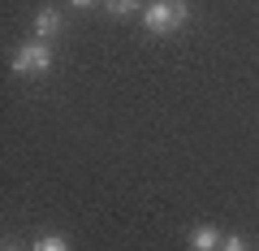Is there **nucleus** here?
Instances as JSON below:
<instances>
[{
	"mask_svg": "<svg viewBox=\"0 0 259 251\" xmlns=\"http://www.w3.org/2000/svg\"><path fill=\"white\" fill-rule=\"evenodd\" d=\"M186 18H190V5L186 0H151L147 9H143V26L151 35H173V30L186 26Z\"/></svg>",
	"mask_w": 259,
	"mask_h": 251,
	"instance_id": "nucleus-1",
	"label": "nucleus"
},
{
	"mask_svg": "<svg viewBox=\"0 0 259 251\" xmlns=\"http://www.w3.org/2000/svg\"><path fill=\"white\" fill-rule=\"evenodd\" d=\"M9 65L18 69V74H48V69H52V48H48V39H30V44H22L18 52L9 56Z\"/></svg>",
	"mask_w": 259,
	"mask_h": 251,
	"instance_id": "nucleus-2",
	"label": "nucleus"
},
{
	"mask_svg": "<svg viewBox=\"0 0 259 251\" xmlns=\"http://www.w3.org/2000/svg\"><path fill=\"white\" fill-rule=\"evenodd\" d=\"M221 242H225V234L216 230V225H194L190 230V247L194 251H221Z\"/></svg>",
	"mask_w": 259,
	"mask_h": 251,
	"instance_id": "nucleus-3",
	"label": "nucleus"
},
{
	"mask_svg": "<svg viewBox=\"0 0 259 251\" xmlns=\"http://www.w3.org/2000/svg\"><path fill=\"white\" fill-rule=\"evenodd\" d=\"M61 35V13L56 9H39L35 13V39H52Z\"/></svg>",
	"mask_w": 259,
	"mask_h": 251,
	"instance_id": "nucleus-4",
	"label": "nucleus"
},
{
	"mask_svg": "<svg viewBox=\"0 0 259 251\" xmlns=\"http://www.w3.org/2000/svg\"><path fill=\"white\" fill-rule=\"evenodd\" d=\"M139 9H143L139 0H108V13H112V18H134Z\"/></svg>",
	"mask_w": 259,
	"mask_h": 251,
	"instance_id": "nucleus-5",
	"label": "nucleus"
},
{
	"mask_svg": "<svg viewBox=\"0 0 259 251\" xmlns=\"http://www.w3.org/2000/svg\"><path fill=\"white\" fill-rule=\"evenodd\" d=\"M35 251H69V242L56 234H44V238H35Z\"/></svg>",
	"mask_w": 259,
	"mask_h": 251,
	"instance_id": "nucleus-6",
	"label": "nucleus"
},
{
	"mask_svg": "<svg viewBox=\"0 0 259 251\" xmlns=\"http://www.w3.org/2000/svg\"><path fill=\"white\" fill-rule=\"evenodd\" d=\"M221 251H246V242H242V238H238V234H229V238H225V242H221Z\"/></svg>",
	"mask_w": 259,
	"mask_h": 251,
	"instance_id": "nucleus-7",
	"label": "nucleus"
},
{
	"mask_svg": "<svg viewBox=\"0 0 259 251\" xmlns=\"http://www.w3.org/2000/svg\"><path fill=\"white\" fill-rule=\"evenodd\" d=\"M69 5H74V9H87V5H95V0H69Z\"/></svg>",
	"mask_w": 259,
	"mask_h": 251,
	"instance_id": "nucleus-8",
	"label": "nucleus"
},
{
	"mask_svg": "<svg viewBox=\"0 0 259 251\" xmlns=\"http://www.w3.org/2000/svg\"><path fill=\"white\" fill-rule=\"evenodd\" d=\"M5 251H13V247H5Z\"/></svg>",
	"mask_w": 259,
	"mask_h": 251,
	"instance_id": "nucleus-9",
	"label": "nucleus"
}]
</instances>
